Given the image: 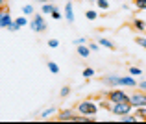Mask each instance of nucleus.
I'll return each instance as SVG.
<instances>
[{
    "label": "nucleus",
    "mask_w": 146,
    "mask_h": 124,
    "mask_svg": "<svg viewBox=\"0 0 146 124\" xmlns=\"http://www.w3.org/2000/svg\"><path fill=\"white\" fill-rule=\"evenodd\" d=\"M93 76H94V69H91V67H85V69H83V78L89 80V78H93Z\"/></svg>",
    "instance_id": "obj_15"
},
{
    "label": "nucleus",
    "mask_w": 146,
    "mask_h": 124,
    "mask_svg": "<svg viewBox=\"0 0 146 124\" xmlns=\"http://www.w3.org/2000/svg\"><path fill=\"white\" fill-rule=\"evenodd\" d=\"M48 69H50V72H54V74H57V72H59V65L54 63V61H48Z\"/></svg>",
    "instance_id": "obj_18"
},
{
    "label": "nucleus",
    "mask_w": 146,
    "mask_h": 124,
    "mask_svg": "<svg viewBox=\"0 0 146 124\" xmlns=\"http://www.w3.org/2000/svg\"><path fill=\"white\" fill-rule=\"evenodd\" d=\"M65 19L68 22H74V13H72V2L65 4Z\"/></svg>",
    "instance_id": "obj_9"
},
{
    "label": "nucleus",
    "mask_w": 146,
    "mask_h": 124,
    "mask_svg": "<svg viewBox=\"0 0 146 124\" xmlns=\"http://www.w3.org/2000/svg\"><path fill=\"white\" fill-rule=\"evenodd\" d=\"M133 28H135L137 32H144L146 30V22L141 21V19H135V21H133Z\"/></svg>",
    "instance_id": "obj_12"
},
{
    "label": "nucleus",
    "mask_w": 146,
    "mask_h": 124,
    "mask_svg": "<svg viewBox=\"0 0 146 124\" xmlns=\"http://www.w3.org/2000/svg\"><path fill=\"white\" fill-rule=\"evenodd\" d=\"M30 28L33 30L35 33H39V32H44L46 30V21L43 19V15H33V19H32V22H30Z\"/></svg>",
    "instance_id": "obj_5"
},
{
    "label": "nucleus",
    "mask_w": 146,
    "mask_h": 124,
    "mask_svg": "<svg viewBox=\"0 0 146 124\" xmlns=\"http://www.w3.org/2000/svg\"><path fill=\"white\" fill-rule=\"evenodd\" d=\"M0 2H2V6H4V2H6V0H0Z\"/></svg>",
    "instance_id": "obj_36"
},
{
    "label": "nucleus",
    "mask_w": 146,
    "mask_h": 124,
    "mask_svg": "<svg viewBox=\"0 0 146 124\" xmlns=\"http://www.w3.org/2000/svg\"><path fill=\"white\" fill-rule=\"evenodd\" d=\"M133 4H135V7L137 9H146V0H133Z\"/></svg>",
    "instance_id": "obj_19"
},
{
    "label": "nucleus",
    "mask_w": 146,
    "mask_h": 124,
    "mask_svg": "<svg viewBox=\"0 0 146 124\" xmlns=\"http://www.w3.org/2000/svg\"><path fill=\"white\" fill-rule=\"evenodd\" d=\"M48 46H50V48H57V46H59V41H57V39H50Z\"/></svg>",
    "instance_id": "obj_30"
},
{
    "label": "nucleus",
    "mask_w": 146,
    "mask_h": 124,
    "mask_svg": "<svg viewBox=\"0 0 146 124\" xmlns=\"http://www.w3.org/2000/svg\"><path fill=\"white\" fill-rule=\"evenodd\" d=\"M76 109H78V113H82V115H96L98 113V106L93 102V100H83V102H80Z\"/></svg>",
    "instance_id": "obj_2"
},
{
    "label": "nucleus",
    "mask_w": 146,
    "mask_h": 124,
    "mask_svg": "<svg viewBox=\"0 0 146 124\" xmlns=\"http://www.w3.org/2000/svg\"><path fill=\"white\" fill-rule=\"evenodd\" d=\"M68 95H70V87H63L59 91V96H61V98H65V96H68Z\"/></svg>",
    "instance_id": "obj_25"
},
{
    "label": "nucleus",
    "mask_w": 146,
    "mask_h": 124,
    "mask_svg": "<svg viewBox=\"0 0 146 124\" xmlns=\"http://www.w3.org/2000/svg\"><path fill=\"white\" fill-rule=\"evenodd\" d=\"M89 48H91V52H96V50H98V45H96V43H91Z\"/></svg>",
    "instance_id": "obj_33"
},
{
    "label": "nucleus",
    "mask_w": 146,
    "mask_h": 124,
    "mask_svg": "<svg viewBox=\"0 0 146 124\" xmlns=\"http://www.w3.org/2000/svg\"><path fill=\"white\" fill-rule=\"evenodd\" d=\"M22 13H24V15H32L33 13V6H32V4H26V6L22 7Z\"/></svg>",
    "instance_id": "obj_20"
},
{
    "label": "nucleus",
    "mask_w": 146,
    "mask_h": 124,
    "mask_svg": "<svg viewBox=\"0 0 146 124\" xmlns=\"http://www.w3.org/2000/svg\"><path fill=\"white\" fill-rule=\"evenodd\" d=\"M120 85H126V87H137L139 83H137L131 76H122V78H120Z\"/></svg>",
    "instance_id": "obj_10"
},
{
    "label": "nucleus",
    "mask_w": 146,
    "mask_h": 124,
    "mask_svg": "<svg viewBox=\"0 0 146 124\" xmlns=\"http://www.w3.org/2000/svg\"><path fill=\"white\" fill-rule=\"evenodd\" d=\"M137 89H141V91H146V80H143V82L137 85Z\"/></svg>",
    "instance_id": "obj_32"
},
{
    "label": "nucleus",
    "mask_w": 146,
    "mask_h": 124,
    "mask_svg": "<svg viewBox=\"0 0 146 124\" xmlns=\"http://www.w3.org/2000/svg\"><path fill=\"white\" fill-rule=\"evenodd\" d=\"M56 119L59 122H74L76 121V111L74 109H61V111H57Z\"/></svg>",
    "instance_id": "obj_6"
},
{
    "label": "nucleus",
    "mask_w": 146,
    "mask_h": 124,
    "mask_svg": "<svg viewBox=\"0 0 146 124\" xmlns=\"http://www.w3.org/2000/svg\"><path fill=\"white\" fill-rule=\"evenodd\" d=\"M56 113V107H48V109H44L43 113H41V119H48L50 115H54Z\"/></svg>",
    "instance_id": "obj_16"
},
{
    "label": "nucleus",
    "mask_w": 146,
    "mask_h": 124,
    "mask_svg": "<svg viewBox=\"0 0 146 124\" xmlns=\"http://www.w3.org/2000/svg\"><path fill=\"white\" fill-rule=\"evenodd\" d=\"M52 19H56V21H59V19H61V13L57 11V7L54 9V13H52Z\"/></svg>",
    "instance_id": "obj_31"
},
{
    "label": "nucleus",
    "mask_w": 146,
    "mask_h": 124,
    "mask_svg": "<svg viewBox=\"0 0 146 124\" xmlns=\"http://www.w3.org/2000/svg\"><path fill=\"white\" fill-rule=\"evenodd\" d=\"M11 22H13V21H11V15L7 13L6 7H2V19H0V24H2V28H7Z\"/></svg>",
    "instance_id": "obj_8"
},
{
    "label": "nucleus",
    "mask_w": 146,
    "mask_h": 124,
    "mask_svg": "<svg viewBox=\"0 0 146 124\" xmlns=\"http://www.w3.org/2000/svg\"><path fill=\"white\" fill-rule=\"evenodd\" d=\"M98 43H100V46H106V48H109V50H115V45L109 39H106V37H100Z\"/></svg>",
    "instance_id": "obj_13"
},
{
    "label": "nucleus",
    "mask_w": 146,
    "mask_h": 124,
    "mask_svg": "<svg viewBox=\"0 0 146 124\" xmlns=\"http://www.w3.org/2000/svg\"><path fill=\"white\" fill-rule=\"evenodd\" d=\"M35 2H43V4H46V2H48V0H35Z\"/></svg>",
    "instance_id": "obj_34"
},
{
    "label": "nucleus",
    "mask_w": 146,
    "mask_h": 124,
    "mask_svg": "<svg viewBox=\"0 0 146 124\" xmlns=\"http://www.w3.org/2000/svg\"><path fill=\"white\" fill-rule=\"evenodd\" d=\"M78 54H80L82 57H89V54H91L89 45H80V46H78Z\"/></svg>",
    "instance_id": "obj_11"
},
{
    "label": "nucleus",
    "mask_w": 146,
    "mask_h": 124,
    "mask_svg": "<svg viewBox=\"0 0 146 124\" xmlns=\"http://www.w3.org/2000/svg\"><path fill=\"white\" fill-rule=\"evenodd\" d=\"M137 117H141V119L146 121V107H137Z\"/></svg>",
    "instance_id": "obj_23"
},
{
    "label": "nucleus",
    "mask_w": 146,
    "mask_h": 124,
    "mask_svg": "<svg viewBox=\"0 0 146 124\" xmlns=\"http://www.w3.org/2000/svg\"><path fill=\"white\" fill-rule=\"evenodd\" d=\"M129 102L133 107H146V91H135L129 95Z\"/></svg>",
    "instance_id": "obj_4"
},
{
    "label": "nucleus",
    "mask_w": 146,
    "mask_h": 124,
    "mask_svg": "<svg viewBox=\"0 0 146 124\" xmlns=\"http://www.w3.org/2000/svg\"><path fill=\"white\" fill-rule=\"evenodd\" d=\"M120 121H122V122H135V121H137V117H133L131 113H128V115H122Z\"/></svg>",
    "instance_id": "obj_17"
},
{
    "label": "nucleus",
    "mask_w": 146,
    "mask_h": 124,
    "mask_svg": "<svg viewBox=\"0 0 146 124\" xmlns=\"http://www.w3.org/2000/svg\"><path fill=\"white\" fill-rule=\"evenodd\" d=\"M144 33H146V30H144Z\"/></svg>",
    "instance_id": "obj_37"
},
{
    "label": "nucleus",
    "mask_w": 146,
    "mask_h": 124,
    "mask_svg": "<svg viewBox=\"0 0 146 124\" xmlns=\"http://www.w3.org/2000/svg\"><path fill=\"white\" fill-rule=\"evenodd\" d=\"M74 45L80 46V45H87V39L85 37H78V39H74Z\"/></svg>",
    "instance_id": "obj_28"
},
{
    "label": "nucleus",
    "mask_w": 146,
    "mask_h": 124,
    "mask_svg": "<svg viewBox=\"0 0 146 124\" xmlns=\"http://www.w3.org/2000/svg\"><path fill=\"white\" fill-rule=\"evenodd\" d=\"M109 111H111L113 115H118V117H122V115L131 113V111H133V106H131V102H111Z\"/></svg>",
    "instance_id": "obj_1"
},
{
    "label": "nucleus",
    "mask_w": 146,
    "mask_h": 124,
    "mask_svg": "<svg viewBox=\"0 0 146 124\" xmlns=\"http://www.w3.org/2000/svg\"><path fill=\"white\" fill-rule=\"evenodd\" d=\"M54 9H56V6H52V4H44L43 6V9H41V13H48V15H52L54 13Z\"/></svg>",
    "instance_id": "obj_14"
},
{
    "label": "nucleus",
    "mask_w": 146,
    "mask_h": 124,
    "mask_svg": "<svg viewBox=\"0 0 146 124\" xmlns=\"http://www.w3.org/2000/svg\"><path fill=\"white\" fill-rule=\"evenodd\" d=\"M15 22L22 28V26H26V17H17V19H15Z\"/></svg>",
    "instance_id": "obj_27"
},
{
    "label": "nucleus",
    "mask_w": 146,
    "mask_h": 124,
    "mask_svg": "<svg viewBox=\"0 0 146 124\" xmlns=\"http://www.w3.org/2000/svg\"><path fill=\"white\" fill-rule=\"evenodd\" d=\"M87 2H98V0H87Z\"/></svg>",
    "instance_id": "obj_35"
},
{
    "label": "nucleus",
    "mask_w": 146,
    "mask_h": 124,
    "mask_svg": "<svg viewBox=\"0 0 146 124\" xmlns=\"http://www.w3.org/2000/svg\"><path fill=\"white\" fill-rule=\"evenodd\" d=\"M120 78H122V76H117V74L104 76V83L109 85V87H118V85H120Z\"/></svg>",
    "instance_id": "obj_7"
},
{
    "label": "nucleus",
    "mask_w": 146,
    "mask_h": 124,
    "mask_svg": "<svg viewBox=\"0 0 146 124\" xmlns=\"http://www.w3.org/2000/svg\"><path fill=\"white\" fill-rule=\"evenodd\" d=\"M98 7L100 9H109V2H107V0H98Z\"/></svg>",
    "instance_id": "obj_21"
},
{
    "label": "nucleus",
    "mask_w": 146,
    "mask_h": 124,
    "mask_svg": "<svg viewBox=\"0 0 146 124\" xmlns=\"http://www.w3.org/2000/svg\"><path fill=\"white\" fill-rule=\"evenodd\" d=\"M19 28H21V26H19V24H17V22H15V21H13V22H11V24H9V26H7V30H9V32H17V30H19Z\"/></svg>",
    "instance_id": "obj_29"
},
{
    "label": "nucleus",
    "mask_w": 146,
    "mask_h": 124,
    "mask_svg": "<svg viewBox=\"0 0 146 124\" xmlns=\"http://www.w3.org/2000/svg\"><path fill=\"white\" fill-rule=\"evenodd\" d=\"M107 100L109 102H129V95L124 93L122 89H111L107 93Z\"/></svg>",
    "instance_id": "obj_3"
},
{
    "label": "nucleus",
    "mask_w": 146,
    "mask_h": 124,
    "mask_svg": "<svg viewBox=\"0 0 146 124\" xmlns=\"http://www.w3.org/2000/svg\"><path fill=\"white\" fill-rule=\"evenodd\" d=\"M129 74L131 76H139V74H143V71H141L139 67H129Z\"/></svg>",
    "instance_id": "obj_22"
},
{
    "label": "nucleus",
    "mask_w": 146,
    "mask_h": 124,
    "mask_svg": "<svg viewBox=\"0 0 146 124\" xmlns=\"http://www.w3.org/2000/svg\"><path fill=\"white\" fill-rule=\"evenodd\" d=\"M85 17L89 19V21H94V19H96V11H93V9L85 11Z\"/></svg>",
    "instance_id": "obj_24"
},
{
    "label": "nucleus",
    "mask_w": 146,
    "mask_h": 124,
    "mask_svg": "<svg viewBox=\"0 0 146 124\" xmlns=\"http://www.w3.org/2000/svg\"><path fill=\"white\" fill-rule=\"evenodd\" d=\"M135 43H137L139 46H143V48H146V37H137Z\"/></svg>",
    "instance_id": "obj_26"
}]
</instances>
